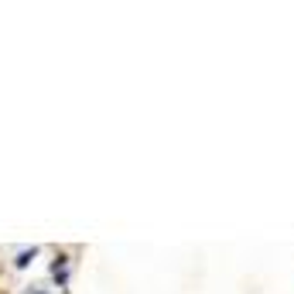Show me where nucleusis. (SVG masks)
<instances>
[{
	"mask_svg": "<svg viewBox=\"0 0 294 294\" xmlns=\"http://www.w3.org/2000/svg\"><path fill=\"white\" fill-rule=\"evenodd\" d=\"M34 253H38V250H34V246H31V250H24V253H21V257H17V260H14V264H17V267H28V264H31V260H34Z\"/></svg>",
	"mask_w": 294,
	"mask_h": 294,
	"instance_id": "f257e3e1",
	"label": "nucleus"
}]
</instances>
